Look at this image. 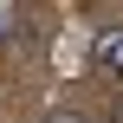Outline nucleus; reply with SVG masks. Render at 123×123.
<instances>
[{"instance_id":"nucleus-2","label":"nucleus","mask_w":123,"mask_h":123,"mask_svg":"<svg viewBox=\"0 0 123 123\" xmlns=\"http://www.w3.org/2000/svg\"><path fill=\"white\" fill-rule=\"evenodd\" d=\"M39 123H91V117H84V110H71V104H52Z\"/></svg>"},{"instance_id":"nucleus-1","label":"nucleus","mask_w":123,"mask_h":123,"mask_svg":"<svg viewBox=\"0 0 123 123\" xmlns=\"http://www.w3.org/2000/svg\"><path fill=\"white\" fill-rule=\"evenodd\" d=\"M91 58H97V71L123 78V26H104V32L91 39Z\"/></svg>"}]
</instances>
